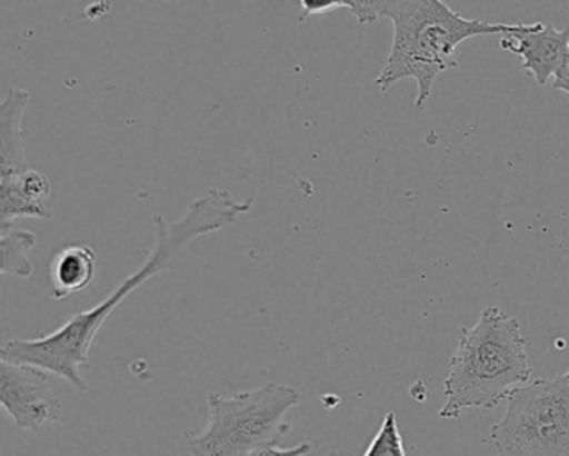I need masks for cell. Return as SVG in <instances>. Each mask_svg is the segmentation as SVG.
<instances>
[{
  "label": "cell",
  "mask_w": 569,
  "mask_h": 456,
  "mask_svg": "<svg viewBox=\"0 0 569 456\" xmlns=\"http://www.w3.org/2000/svg\"><path fill=\"white\" fill-rule=\"evenodd\" d=\"M311 443H301V445L295 446V448H284V446H281V443H274V445L256 449L254 453L248 456H311Z\"/></svg>",
  "instance_id": "14"
},
{
  "label": "cell",
  "mask_w": 569,
  "mask_h": 456,
  "mask_svg": "<svg viewBox=\"0 0 569 456\" xmlns=\"http://www.w3.org/2000/svg\"><path fill=\"white\" fill-rule=\"evenodd\" d=\"M36 246V235L11 225H0V251H2V275L31 278L32 262L28 252Z\"/></svg>",
  "instance_id": "11"
},
{
  "label": "cell",
  "mask_w": 569,
  "mask_h": 456,
  "mask_svg": "<svg viewBox=\"0 0 569 456\" xmlns=\"http://www.w3.org/2000/svg\"><path fill=\"white\" fill-rule=\"evenodd\" d=\"M526 348L518 319L499 306L482 309L475 325L459 329L439 416L456 419L466 409L496 408L506 402L531 378Z\"/></svg>",
  "instance_id": "3"
},
{
  "label": "cell",
  "mask_w": 569,
  "mask_h": 456,
  "mask_svg": "<svg viewBox=\"0 0 569 456\" xmlns=\"http://www.w3.org/2000/svg\"><path fill=\"white\" fill-rule=\"evenodd\" d=\"M31 101V92L14 88L6 92L0 105V178L28 171L22 118Z\"/></svg>",
  "instance_id": "9"
},
{
  "label": "cell",
  "mask_w": 569,
  "mask_h": 456,
  "mask_svg": "<svg viewBox=\"0 0 569 456\" xmlns=\"http://www.w3.org/2000/svg\"><path fill=\"white\" fill-rule=\"evenodd\" d=\"M552 88L558 91H565L569 95V46L566 51L565 59H562L561 66H559L558 72L555 75V81H552Z\"/></svg>",
  "instance_id": "15"
},
{
  "label": "cell",
  "mask_w": 569,
  "mask_h": 456,
  "mask_svg": "<svg viewBox=\"0 0 569 456\" xmlns=\"http://www.w3.org/2000/svg\"><path fill=\"white\" fill-rule=\"evenodd\" d=\"M252 202V198L236 201L224 189L211 188L201 198L194 199L178 221L169 222L164 216H154V248L138 271L128 276L104 301L72 316L51 335L34 339L16 338L6 343L0 361L54 373L82 393L88 391L81 371L89 366L92 343L112 311L149 279L174 268L176 259L192 241L234 225L242 215L251 211Z\"/></svg>",
  "instance_id": "1"
},
{
  "label": "cell",
  "mask_w": 569,
  "mask_h": 456,
  "mask_svg": "<svg viewBox=\"0 0 569 456\" xmlns=\"http://www.w3.org/2000/svg\"><path fill=\"white\" fill-rule=\"evenodd\" d=\"M365 456H406L395 413L389 412L386 415L381 428L376 433L375 439L366 449Z\"/></svg>",
  "instance_id": "12"
},
{
  "label": "cell",
  "mask_w": 569,
  "mask_h": 456,
  "mask_svg": "<svg viewBox=\"0 0 569 456\" xmlns=\"http://www.w3.org/2000/svg\"><path fill=\"white\" fill-rule=\"evenodd\" d=\"M569 46V31H558L552 24H525L515 34L502 36L501 49L518 56L522 69L538 82L548 85L555 78Z\"/></svg>",
  "instance_id": "7"
},
{
  "label": "cell",
  "mask_w": 569,
  "mask_h": 456,
  "mask_svg": "<svg viewBox=\"0 0 569 456\" xmlns=\"http://www.w3.org/2000/svg\"><path fill=\"white\" fill-rule=\"evenodd\" d=\"M379 19H389L395 28L391 51L376 79L386 95L405 79L418 85L416 109L422 111L432 95V86L442 72L458 68L456 49L468 39L481 36H508L525 24H491L466 19L441 0H378Z\"/></svg>",
  "instance_id": "2"
},
{
  "label": "cell",
  "mask_w": 569,
  "mask_h": 456,
  "mask_svg": "<svg viewBox=\"0 0 569 456\" xmlns=\"http://www.w3.org/2000/svg\"><path fill=\"white\" fill-rule=\"evenodd\" d=\"M98 255L88 245H72L59 249L49 262V296L64 299L84 291L94 279Z\"/></svg>",
  "instance_id": "10"
},
{
  "label": "cell",
  "mask_w": 569,
  "mask_h": 456,
  "mask_svg": "<svg viewBox=\"0 0 569 456\" xmlns=\"http://www.w3.org/2000/svg\"><path fill=\"white\" fill-rule=\"evenodd\" d=\"M506 403V415L489 432L498 456H569V371L532 379Z\"/></svg>",
  "instance_id": "5"
},
{
  "label": "cell",
  "mask_w": 569,
  "mask_h": 456,
  "mask_svg": "<svg viewBox=\"0 0 569 456\" xmlns=\"http://www.w3.org/2000/svg\"><path fill=\"white\" fill-rule=\"evenodd\" d=\"M338 9H346V0H301V12H299V21H305L306 18L311 16L328 14V12L338 11Z\"/></svg>",
  "instance_id": "13"
},
{
  "label": "cell",
  "mask_w": 569,
  "mask_h": 456,
  "mask_svg": "<svg viewBox=\"0 0 569 456\" xmlns=\"http://www.w3.org/2000/svg\"><path fill=\"white\" fill-rule=\"evenodd\" d=\"M0 403L16 425L29 432L62 416V403L52 393L48 373L31 366L0 361Z\"/></svg>",
  "instance_id": "6"
},
{
  "label": "cell",
  "mask_w": 569,
  "mask_h": 456,
  "mask_svg": "<svg viewBox=\"0 0 569 456\" xmlns=\"http://www.w3.org/2000/svg\"><path fill=\"white\" fill-rule=\"evenodd\" d=\"M51 182L36 169L21 175L0 178V225H11L16 219L54 218L51 205Z\"/></svg>",
  "instance_id": "8"
},
{
  "label": "cell",
  "mask_w": 569,
  "mask_h": 456,
  "mask_svg": "<svg viewBox=\"0 0 569 456\" xmlns=\"http://www.w3.org/2000/svg\"><path fill=\"white\" fill-rule=\"evenodd\" d=\"M298 389L266 383L254 389L221 395L209 393V419L198 435L189 436L191 456H248L281 443L291 432L286 415L298 405Z\"/></svg>",
  "instance_id": "4"
}]
</instances>
